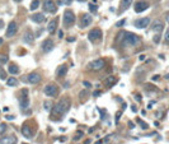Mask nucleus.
Listing matches in <instances>:
<instances>
[{
	"instance_id": "f257e3e1",
	"label": "nucleus",
	"mask_w": 169,
	"mask_h": 144,
	"mask_svg": "<svg viewBox=\"0 0 169 144\" xmlns=\"http://www.w3.org/2000/svg\"><path fill=\"white\" fill-rule=\"evenodd\" d=\"M118 42L121 44V46L123 47H127V46H136L140 44V37L135 33L131 32H126L122 31L118 35Z\"/></svg>"
},
{
	"instance_id": "f03ea898",
	"label": "nucleus",
	"mask_w": 169,
	"mask_h": 144,
	"mask_svg": "<svg viewBox=\"0 0 169 144\" xmlns=\"http://www.w3.org/2000/svg\"><path fill=\"white\" fill-rule=\"evenodd\" d=\"M70 106H71V101H70V98H69V97H62V98L53 106L52 114H53V115H57V116H64V115L69 111Z\"/></svg>"
},
{
	"instance_id": "7ed1b4c3",
	"label": "nucleus",
	"mask_w": 169,
	"mask_h": 144,
	"mask_svg": "<svg viewBox=\"0 0 169 144\" xmlns=\"http://www.w3.org/2000/svg\"><path fill=\"white\" fill-rule=\"evenodd\" d=\"M75 23V14L73 13V10H65L64 13V26L66 28L73 27Z\"/></svg>"
},
{
	"instance_id": "20e7f679",
	"label": "nucleus",
	"mask_w": 169,
	"mask_h": 144,
	"mask_svg": "<svg viewBox=\"0 0 169 144\" xmlns=\"http://www.w3.org/2000/svg\"><path fill=\"white\" fill-rule=\"evenodd\" d=\"M30 106V97H28V91L27 89H22L21 96H19V107L22 110H25Z\"/></svg>"
},
{
	"instance_id": "39448f33",
	"label": "nucleus",
	"mask_w": 169,
	"mask_h": 144,
	"mask_svg": "<svg viewBox=\"0 0 169 144\" xmlns=\"http://www.w3.org/2000/svg\"><path fill=\"white\" fill-rule=\"evenodd\" d=\"M43 92H45V95L48 96V97H56V96H57V93H59V88H57V86L50 83V84H47V86L43 88Z\"/></svg>"
},
{
	"instance_id": "423d86ee",
	"label": "nucleus",
	"mask_w": 169,
	"mask_h": 144,
	"mask_svg": "<svg viewBox=\"0 0 169 144\" xmlns=\"http://www.w3.org/2000/svg\"><path fill=\"white\" fill-rule=\"evenodd\" d=\"M93 22V18L90 14H88V13H84V14H81L80 17V21H79V27L80 28H87L88 26H90V23Z\"/></svg>"
},
{
	"instance_id": "0eeeda50",
	"label": "nucleus",
	"mask_w": 169,
	"mask_h": 144,
	"mask_svg": "<svg viewBox=\"0 0 169 144\" xmlns=\"http://www.w3.org/2000/svg\"><path fill=\"white\" fill-rule=\"evenodd\" d=\"M88 38H89V41L92 42H98L102 38V31L99 28H93L89 33H88Z\"/></svg>"
},
{
	"instance_id": "6e6552de",
	"label": "nucleus",
	"mask_w": 169,
	"mask_h": 144,
	"mask_svg": "<svg viewBox=\"0 0 169 144\" xmlns=\"http://www.w3.org/2000/svg\"><path fill=\"white\" fill-rule=\"evenodd\" d=\"M104 65H106V61L103 59H97L94 61H92L89 65H88V68L90 70H94V72H98V70H101L104 68Z\"/></svg>"
},
{
	"instance_id": "1a4fd4ad",
	"label": "nucleus",
	"mask_w": 169,
	"mask_h": 144,
	"mask_svg": "<svg viewBox=\"0 0 169 144\" xmlns=\"http://www.w3.org/2000/svg\"><path fill=\"white\" fill-rule=\"evenodd\" d=\"M17 32H18V24H17V22H14V21L9 22L8 28H7V32H5L7 37H13V36H16Z\"/></svg>"
},
{
	"instance_id": "9d476101",
	"label": "nucleus",
	"mask_w": 169,
	"mask_h": 144,
	"mask_svg": "<svg viewBox=\"0 0 169 144\" xmlns=\"http://www.w3.org/2000/svg\"><path fill=\"white\" fill-rule=\"evenodd\" d=\"M53 47H55V42L51 40V38H46V40L42 42V45H41V49H42V51H43L45 54H47V52L52 51Z\"/></svg>"
},
{
	"instance_id": "9b49d317",
	"label": "nucleus",
	"mask_w": 169,
	"mask_h": 144,
	"mask_svg": "<svg viewBox=\"0 0 169 144\" xmlns=\"http://www.w3.org/2000/svg\"><path fill=\"white\" fill-rule=\"evenodd\" d=\"M25 79H27V83H30V84H37L41 82V75L36 72L33 73H30L27 77H25Z\"/></svg>"
},
{
	"instance_id": "f8f14e48",
	"label": "nucleus",
	"mask_w": 169,
	"mask_h": 144,
	"mask_svg": "<svg viewBox=\"0 0 169 144\" xmlns=\"http://www.w3.org/2000/svg\"><path fill=\"white\" fill-rule=\"evenodd\" d=\"M43 10H46L47 13H56V4L53 0H45L43 3Z\"/></svg>"
},
{
	"instance_id": "ddd939ff",
	"label": "nucleus",
	"mask_w": 169,
	"mask_h": 144,
	"mask_svg": "<svg viewBox=\"0 0 169 144\" xmlns=\"http://www.w3.org/2000/svg\"><path fill=\"white\" fill-rule=\"evenodd\" d=\"M149 8V3L145 2V0H140L135 4V12L136 13H141V12H145L146 9Z\"/></svg>"
},
{
	"instance_id": "4468645a",
	"label": "nucleus",
	"mask_w": 169,
	"mask_h": 144,
	"mask_svg": "<svg viewBox=\"0 0 169 144\" xmlns=\"http://www.w3.org/2000/svg\"><path fill=\"white\" fill-rule=\"evenodd\" d=\"M149 24H150V18H148V17L135 21V27H137V28H146Z\"/></svg>"
},
{
	"instance_id": "2eb2a0df",
	"label": "nucleus",
	"mask_w": 169,
	"mask_h": 144,
	"mask_svg": "<svg viewBox=\"0 0 169 144\" xmlns=\"http://www.w3.org/2000/svg\"><path fill=\"white\" fill-rule=\"evenodd\" d=\"M163 30H164V23H163L162 21H154V22H153V24H151V31H153V32L159 33V32H162Z\"/></svg>"
},
{
	"instance_id": "dca6fc26",
	"label": "nucleus",
	"mask_w": 169,
	"mask_h": 144,
	"mask_svg": "<svg viewBox=\"0 0 169 144\" xmlns=\"http://www.w3.org/2000/svg\"><path fill=\"white\" fill-rule=\"evenodd\" d=\"M57 21H59L57 18H55V19L50 21V23L47 24V31L50 32V35L55 33V32H56V30H57V23H59Z\"/></svg>"
},
{
	"instance_id": "f3484780",
	"label": "nucleus",
	"mask_w": 169,
	"mask_h": 144,
	"mask_svg": "<svg viewBox=\"0 0 169 144\" xmlns=\"http://www.w3.org/2000/svg\"><path fill=\"white\" fill-rule=\"evenodd\" d=\"M31 21H33L34 23H43L46 21V18L42 13H34V14L31 16Z\"/></svg>"
},
{
	"instance_id": "a211bd4d",
	"label": "nucleus",
	"mask_w": 169,
	"mask_h": 144,
	"mask_svg": "<svg viewBox=\"0 0 169 144\" xmlns=\"http://www.w3.org/2000/svg\"><path fill=\"white\" fill-rule=\"evenodd\" d=\"M17 143V138L14 135H9V137H4L0 139V144H16Z\"/></svg>"
},
{
	"instance_id": "6ab92c4d",
	"label": "nucleus",
	"mask_w": 169,
	"mask_h": 144,
	"mask_svg": "<svg viewBox=\"0 0 169 144\" xmlns=\"http://www.w3.org/2000/svg\"><path fill=\"white\" fill-rule=\"evenodd\" d=\"M131 3H132V0H121L120 2V12L121 13L126 12L131 7Z\"/></svg>"
},
{
	"instance_id": "aec40b11",
	"label": "nucleus",
	"mask_w": 169,
	"mask_h": 144,
	"mask_svg": "<svg viewBox=\"0 0 169 144\" xmlns=\"http://www.w3.org/2000/svg\"><path fill=\"white\" fill-rule=\"evenodd\" d=\"M23 41H24L25 44H32V42L34 41V35H33V32H32V31H27V32L24 33V36H23Z\"/></svg>"
},
{
	"instance_id": "412c9836",
	"label": "nucleus",
	"mask_w": 169,
	"mask_h": 144,
	"mask_svg": "<svg viewBox=\"0 0 169 144\" xmlns=\"http://www.w3.org/2000/svg\"><path fill=\"white\" fill-rule=\"evenodd\" d=\"M66 73H67V65L62 64V65H60V67L57 68L56 75H57V77H65V75H66Z\"/></svg>"
},
{
	"instance_id": "4be33fe9",
	"label": "nucleus",
	"mask_w": 169,
	"mask_h": 144,
	"mask_svg": "<svg viewBox=\"0 0 169 144\" xmlns=\"http://www.w3.org/2000/svg\"><path fill=\"white\" fill-rule=\"evenodd\" d=\"M8 72H9V74H11V75H17V74H19V68H18V65H16V64H9Z\"/></svg>"
},
{
	"instance_id": "5701e85b",
	"label": "nucleus",
	"mask_w": 169,
	"mask_h": 144,
	"mask_svg": "<svg viewBox=\"0 0 169 144\" xmlns=\"http://www.w3.org/2000/svg\"><path fill=\"white\" fill-rule=\"evenodd\" d=\"M17 84H18V79H17V78L11 77V78H9V79H7V86H9V87H16Z\"/></svg>"
},
{
	"instance_id": "b1692460",
	"label": "nucleus",
	"mask_w": 169,
	"mask_h": 144,
	"mask_svg": "<svg viewBox=\"0 0 169 144\" xmlns=\"http://www.w3.org/2000/svg\"><path fill=\"white\" fill-rule=\"evenodd\" d=\"M22 133H23V135L25 137V138H32V133H31V130H30V128H28L27 125L25 126H23V129H22Z\"/></svg>"
},
{
	"instance_id": "393cba45",
	"label": "nucleus",
	"mask_w": 169,
	"mask_h": 144,
	"mask_svg": "<svg viewBox=\"0 0 169 144\" xmlns=\"http://www.w3.org/2000/svg\"><path fill=\"white\" fill-rule=\"evenodd\" d=\"M115 82H116V78L112 75V77H108L107 79H106V86L107 87H109V86H113L115 84Z\"/></svg>"
},
{
	"instance_id": "a878e982",
	"label": "nucleus",
	"mask_w": 169,
	"mask_h": 144,
	"mask_svg": "<svg viewBox=\"0 0 169 144\" xmlns=\"http://www.w3.org/2000/svg\"><path fill=\"white\" fill-rule=\"evenodd\" d=\"M7 129H8V126H7L5 123H2V124H0V135H4V134L7 133Z\"/></svg>"
},
{
	"instance_id": "bb28decb",
	"label": "nucleus",
	"mask_w": 169,
	"mask_h": 144,
	"mask_svg": "<svg viewBox=\"0 0 169 144\" xmlns=\"http://www.w3.org/2000/svg\"><path fill=\"white\" fill-rule=\"evenodd\" d=\"M38 7H39V0H33L31 4V10H36Z\"/></svg>"
},
{
	"instance_id": "cd10ccee",
	"label": "nucleus",
	"mask_w": 169,
	"mask_h": 144,
	"mask_svg": "<svg viewBox=\"0 0 169 144\" xmlns=\"http://www.w3.org/2000/svg\"><path fill=\"white\" fill-rule=\"evenodd\" d=\"M7 61H9L7 55H0V64H7Z\"/></svg>"
},
{
	"instance_id": "c85d7f7f",
	"label": "nucleus",
	"mask_w": 169,
	"mask_h": 144,
	"mask_svg": "<svg viewBox=\"0 0 169 144\" xmlns=\"http://www.w3.org/2000/svg\"><path fill=\"white\" fill-rule=\"evenodd\" d=\"M164 41H165L167 44H169V30H167V31H165V36H164Z\"/></svg>"
},
{
	"instance_id": "c756f323",
	"label": "nucleus",
	"mask_w": 169,
	"mask_h": 144,
	"mask_svg": "<svg viewBox=\"0 0 169 144\" xmlns=\"http://www.w3.org/2000/svg\"><path fill=\"white\" fill-rule=\"evenodd\" d=\"M45 109H46L47 111H50V110L52 109V105H51L50 102H45Z\"/></svg>"
},
{
	"instance_id": "7c9ffc66",
	"label": "nucleus",
	"mask_w": 169,
	"mask_h": 144,
	"mask_svg": "<svg viewBox=\"0 0 169 144\" xmlns=\"http://www.w3.org/2000/svg\"><path fill=\"white\" fill-rule=\"evenodd\" d=\"M125 21H126V19H121L120 22H117V23H116V27H122V26L125 24Z\"/></svg>"
},
{
	"instance_id": "2f4dec72",
	"label": "nucleus",
	"mask_w": 169,
	"mask_h": 144,
	"mask_svg": "<svg viewBox=\"0 0 169 144\" xmlns=\"http://www.w3.org/2000/svg\"><path fill=\"white\" fill-rule=\"evenodd\" d=\"M62 2V5H70L73 3V0H61Z\"/></svg>"
},
{
	"instance_id": "473e14b6",
	"label": "nucleus",
	"mask_w": 169,
	"mask_h": 144,
	"mask_svg": "<svg viewBox=\"0 0 169 144\" xmlns=\"http://www.w3.org/2000/svg\"><path fill=\"white\" fill-rule=\"evenodd\" d=\"M0 78H2V79H5V78H7L5 72H4V70H2V69H0Z\"/></svg>"
},
{
	"instance_id": "72a5a7b5",
	"label": "nucleus",
	"mask_w": 169,
	"mask_h": 144,
	"mask_svg": "<svg viewBox=\"0 0 169 144\" xmlns=\"http://www.w3.org/2000/svg\"><path fill=\"white\" fill-rule=\"evenodd\" d=\"M140 126H141L143 129H148V128H149V125H148V124H145L144 121H140Z\"/></svg>"
},
{
	"instance_id": "f704fd0d",
	"label": "nucleus",
	"mask_w": 169,
	"mask_h": 144,
	"mask_svg": "<svg viewBox=\"0 0 169 144\" xmlns=\"http://www.w3.org/2000/svg\"><path fill=\"white\" fill-rule=\"evenodd\" d=\"M89 9H90L93 13H95V12H97V7H95V5H93V4H89Z\"/></svg>"
},
{
	"instance_id": "c9c22d12",
	"label": "nucleus",
	"mask_w": 169,
	"mask_h": 144,
	"mask_svg": "<svg viewBox=\"0 0 169 144\" xmlns=\"http://www.w3.org/2000/svg\"><path fill=\"white\" fill-rule=\"evenodd\" d=\"M165 21H167V23L169 24V12L165 13Z\"/></svg>"
},
{
	"instance_id": "e433bc0d",
	"label": "nucleus",
	"mask_w": 169,
	"mask_h": 144,
	"mask_svg": "<svg viewBox=\"0 0 169 144\" xmlns=\"http://www.w3.org/2000/svg\"><path fill=\"white\" fill-rule=\"evenodd\" d=\"M121 115H122V112H118V114H117V116H116V123H118V119H120Z\"/></svg>"
},
{
	"instance_id": "4c0bfd02",
	"label": "nucleus",
	"mask_w": 169,
	"mask_h": 144,
	"mask_svg": "<svg viewBox=\"0 0 169 144\" xmlns=\"http://www.w3.org/2000/svg\"><path fill=\"white\" fill-rule=\"evenodd\" d=\"M154 42H159V36H155V37H154Z\"/></svg>"
},
{
	"instance_id": "58836bf2",
	"label": "nucleus",
	"mask_w": 169,
	"mask_h": 144,
	"mask_svg": "<svg viewBox=\"0 0 169 144\" xmlns=\"http://www.w3.org/2000/svg\"><path fill=\"white\" fill-rule=\"evenodd\" d=\"M83 83H84V86H85V87H90V83H89V82H87V81H84Z\"/></svg>"
},
{
	"instance_id": "ea45409f",
	"label": "nucleus",
	"mask_w": 169,
	"mask_h": 144,
	"mask_svg": "<svg viewBox=\"0 0 169 144\" xmlns=\"http://www.w3.org/2000/svg\"><path fill=\"white\" fill-rule=\"evenodd\" d=\"M62 37H64V32L60 31V32H59V38H62Z\"/></svg>"
},
{
	"instance_id": "a19ab883",
	"label": "nucleus",
	"mask_w": 169,
	"mask_h": 144,
	"mask_svg": "<svg viewBox=\"0 0 169 144\" xmlns=\"http://www.w3.org/2000/svg\"><path fill=\"white\" fill-rule=\"evenodd\" d=\"M14 119V116H9V115H7V120H13Z\"/></svg>"
},
{
	"instance_id": "79ce46f5",
	"label": "nucleus",
	"mask_w": 169,
	"mask_h": 144,
	"mask_svg": "<svg viewBox=\"0 0 169 144\" xmlns=\"http://www.w3.org/2000/svg\"><path fill=\"white\" fill-rule=\"evenodd\" d=\"M135 97H136V100H137V101H141V96H139V95H136Z\"/></svg>"
},
{
	"instance_id": "37998d69",
	"label": "nucleus",
	"mask_w": 169,
	"mask_h": 144,
	"mask_svg": "<svg viewBox=\"0 0 169 144\" xmlns=\"http://www.w3.org/2000/svg\"><path fill=\"white\" fill-rule=\"evenodd\" d=\"M131 110H132V111H136L137 109H136V106H131Z\"/></svg>"
},
{
	"instance_id": "c03bdc74",
	"label": "nucleus",
	"mask_w": 169,
	"mask_h": 144,
	"mask_svg": "<svg viewBox=\"0 0 169 144\" xmlns=\"http://www.w3.org/2000/svg\"><path fill=\"white\" fill-rule=\"evenodd\" d=\"M129 126H130V128H131V129H132V128H134V126H135V125H134V124H132V123H129Z\"/></svg>"
},
{
	"instance_id": "a18cd8bd",
	"label": "nucleus",
	"mask_w": 169,
	"mask_h": 144,
	"mask_svg": "<svg viewBox=\"0 0 169 144\" xmlns=\"http://www.w3.org/2000/svg\"><path fill=\"white\" fill-rule=\"evenodd\" d=\"M0 45H3V38L0 37Z\"/></svg>"
},
{
	"instance_id": "49530a36",
	"label": "nucleus",
	"mask_w": 169,
	"mask_h": 144,
	"mask_svg": "<svg viewBox=\"0 0 169 144\" xmlns=\"http://www.w3.org/2000/svg\"><path fill=\"white\" fill-rule=\"evenodd\" d=\"M0 27H3V22L2 21H0Z\"/></svg>"
},
{
	"instance_id": "de8ad7c7",
	"label": "nucleus",
	"mask_w": 169,
	"mask_h": 144,
	"mask_svg": "<svg viewBox=\"0 0 169 144\" xmlns=\"http://www.w3.org/2000/svg\"><path fill=\"white\" fill-rule=\"evenodd\" d=\"M78 2H79V3H80V2H81V3H84V2H85V0H78Z\"/></svg>"
},
{
	"instance_id": "09e8293b",
	"label": "nucleus",
	"mask_w": 169,
	"mask_h": 144,
	"mask_svg": "<svg viewBox=\"0 0 169 144\" xmlns=\"http://www.w3.org/2000/svg\"><path fill=\"white\" fill-rule=\"evenodd\" d=\"M14 2H22V0H14Z\"/></svg>"
}]
</instances>
